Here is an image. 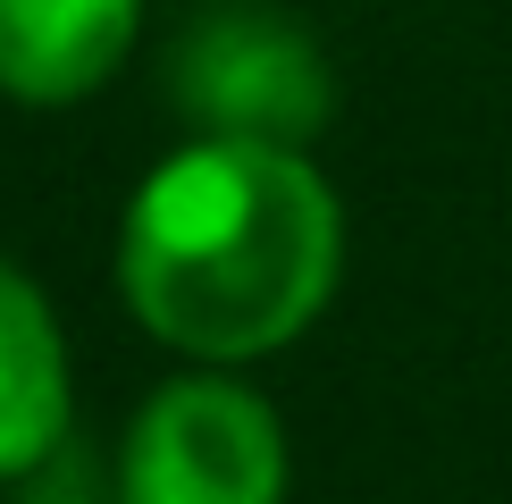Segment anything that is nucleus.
Listing matches in <instances>:
<instances>
[{"mask_svg": "<svg viewBox=\"0 0 512 504\" xmlns=\"http://www.w3.org/2000/svg\"><path fill=\"white\" fill-rule=\"evenodd\" d=\"M143 0H0V101L76 110L126 68Z\"/></svg>", "mask_w": 512, "mask_h": 504, "instance_id": "5", "label": "nucleus"}, {"mask_svg": "<svg viewBox=\"0 0 512 504\" xmlns=\"http://www.w3.org/2000/svg\"><path fill=\"white\" fill-rule=\"evenodd\" d=\"M76 429V362L59 303L26 261L0 252V488H26L68 454Z\"/></svg>", "mask_w": 512, "mask_h": 504, "instance_id": "4", "label": "nucleus"}, {"mask_svg": "<svg viewBox=\"0 0 512 504\" xmlns=\"http://www.w3.org/2000/svg\"><path fill=\"white\" fill-rule=\"evenodd\" d=\"M118 504H286V420L244 370L177 362L118 437Z\"/></svg>", "mask_w": 512, "mask_h": 504, "instance_id": "2", "label": "nucleus"}, {"mask_svg": "<svg viewBox=\"0 0 512 504\" xmlns=\"http://www.w3.org/2000/svg\"><path fill=\"white\" fill-rule=\"evenodd\" d=\"M118 303L160 353L252 370L345 286V194L286 143L185 135L118 210Z\"/></svg>", "mask_w": 512, "mask_h": 504, "instance_id": "1", "label": "nucleus"}, {"mask_svg": "<svg viewBox=\"0 0 512 504\" xmlns=\"http://www.w3.org/2000/svg\"><path fill=\"white\" fill-rule=\"evenodd\" d=\"M168 110L185 118V135L311 152L319 126L336 118V68L286 9L236 0L185 26V42L168 51Z\"/></svg>", "mask_w": 512, "mask_h": 504, "instance_id": "3", "label": "nucleus"}]
</instances>
